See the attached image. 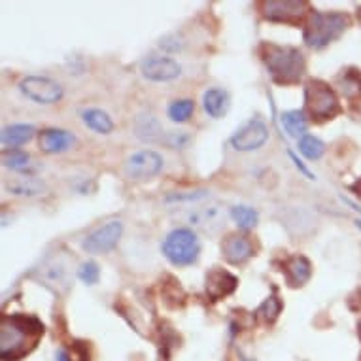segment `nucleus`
<instances>
[{"mask_svg": "<svg viewBox=\"0 0 361 361\" xmlns=\"http://www.w3.org/2000/svg\"><path fill=\"white\" fill-rule=\"evenodd\" d=\"M46 327L30 314H4L0 322V357L19 361L36 348Z\"/></svg>", "mask_w": 361, "mask_h": 361, "instance_id": "nucleus-1", "label": "nucleus"}, {"mask_svg": "<svg viewBox=\"0 0 361 361\" xmlns=\"http://www.w3.org/2000/svg\"><path fill=\"white\" fill-rule=\"evenodd\" d=\"M259 55L271 80L279 85H297L307 74V59L301 49L263 42Z\"/></svg>", "mask_w": 361, "mask_h": 361, "instance_id": "nucleus-2", "label": "nucleus"}, {"mask_svg": "<svg viewBox=\"0 0 361 361\" xmlns=\"http://www.w3.org/2000/svg\"><path fill=\"white\" fill-rule=\"evenodd\" d=\"M350 27V18L343 12H316L314 10L308 16L305 29H302V40L310 49H326L329 44L338 40L344 35V30Z\"/></svg>", "mask_w": 361, "mask_h": 361, "instance_id": "nucleus-3", "label": "nucleus"}, {"mask_svg": "<svg viewBox=\"0 0 361 361\" xmlns=\"http://www.w3.org/2000/svg\"><path fill=\"white\" fill-rule=\"evenodd\" d=\"M343 112L335 89L324 80H308L305 83V114L314 123H324Z\"/></svg>", "mask_w": 361, "mask_h": 361, "instance_id": "nucleus-4", "label": "nucleus"}, {"mask_svg": "<svg viewBox=\"0 0 361 361\" xmlns=\"http://www.w3.org/2000/svg\"><path fill=\"white\" fill-rule=\"evenodd\" d=\"M163 255L174 267H190L199 259L201 243L197 233L190 227H178L172 229L161 244Z\"/></svg>", "mask_w": 361, "mask_h": 361, "instance_id": "nucleus-5", "label": "nucleus"}, {"mask_svg": "<svg viewBox=\"0 0 361 361\" xmlns=\"http://www.w3.org/2000/svg\"><path fill=\"white\" fill-rule=\"evenodd\" d=\"M261 13L267 21L284 25H305L308 16L312 13L308 2L305 0H267L261 2Z\"/></svg>", "mask_w": 361, "mask_h": 361, "instance_id": "nucleus-6", "label": "nucleus"}, {"mask_svg": "<svg viewBox=\"0 0 361 361\" xmlns=\"http://www.w3.org/2000/svg\"><path fill=\"white\" fill-rule=\"evenodd\" d=\"M19 91L36 104H57L65 97V89L59 82L48 76H25L19 82Z\"/></svg>", "mask_w": 361, "mask_h": 361, "instance_id": "nucleus-7", "label": "nucleus"}, {"mask_svg": "<svg viewBox=\"0 0 361 361\" xmlns=\"http://www.w3.org/2000/svg\"><path fill=\"white\" fill-rule=\"evenodd\" d=\"M163 155L154 152V149H140L137 154L127 157L123 165L125 176L133 180V182H146L157 176L163 171Z\"/></svg>", "mask_w": 361, "mask_h": 361, "instance_id": "nucleus-8", "label": "nucleus"}, {"mask_svg": "<svg viewBox=\"0 0 361 361\" xmlns=\"http://www.w3.org/2000/svg\"><path fill=\"white\" fill-rule=\"evenodd\" d=\"M121 235H123V224L119 219H112V221L97 227L95 231L89 233L87 237L83 238L82 248L93 255L110 254L118 246Z\"/></svg>", "mask_w": 361, "mask_h": 361, "instance_id": "nucleus-9", "label": "nucleus"}, {"mask_svg": "<svg viewBox=\"0 0 361 361\" xmlns=\"http://www.w3.org/2000/svg\"><path fill=\"white\" fill-rule=\"evenodd\" d=\"M269 127L265 125V121H261L259 118H254L246 121V123L237 129V133L231 137V146L237 152H255L259 149L261 146H265L267 140H269Z\"/></svg>", "mask_w": 361, "mask_h": 361, "instance_id": "nucleus-10", "label": "nucleus"}, {"mask_svg": "<svg viewBox=\"0 0 361 361\" xmlns=\"http://www.w3.org/2000/svg\"><path fill=\"white\" fill-rule=\"evenodd\" d=\"M140 72L148 82L165 83L176 80L182 74V66L178 65L176 61L171 57H163V55H152L140 63Z\"/></svg>", "mask_w": 361, "mask_h": 361, "instance_id": "nucleus-11", "label": "nucleus"}, {"mask_svg": "<svg viewBox=\"0 0 361 361\" xmlns=\"http://www.w3.org/2000/svg\"><path fill=\"white\" fill-rule=\"evenodd\" d=\"M238 288V279L229 271L221 267H212L204 276V290H207L208 299L212 302L221 301L225 297L233 295Z\"/></svg>", "mask_w": 361, "mask_h": 361, "instance_id": "nucleus-12", "label": "nucleus"}, {"mask_svg": "<svg viewBox=\"0 0 361 361\" xmlns=\"http://www.w3.org/2000/svg\"><path fill=\"white\" fill-rule=\"evenodd\" d=\"M221 255L227 263L231 265H244L246 261L255 255V248L252 238L243 233H233L221 240Z\"/></svg>", "mask_w": 361, "mask_h": 361, "instance_id": "nucleus-13", "label": "nucleus"}, {"mask_svg": "<svg viewBox=\"0 0 361 361\" xmlns=\"http://www.w3.org/2000/svg\"><path fill=\"white\" fill-rule=\"evenodd\" d=\"M76 144V137L66 129H44L38 133V146L44 154L57 155L65 154Z\"/></svg>", "mask_w": 361, "mask_h": 361, "instance_id": "nucleus-14", "label": "nucleus"}, {"mask_svg": "<svg viewBox=\"0 0 361 361\" xmlns=\"http://www.w3.org/2000/svg\"><path fill=\"white\" fill-rule=\"evenodd\" d=\"M282 273L290 288H302L308 280L312 279V263L308 261V257L301 254L290 255L282 265Z\"/></svg>", "mask_w": 361, "mask_h": 361, "instance_id": "nucleus-15", "label": "nucleus"}, {"mask_svg": "<svg viewBox=\"0 0 361 361\" xmlns=\"http://www.w3.org/2000/svg\"><path fill=\"white\" fill-rule=\"evenodd\" d=\"M4 190L10 191L12 195H18V197H38V195H44L46 193V184L38 180V178L30 176H16V178H10L4 182Z\"/></svg>", "mask_w": 361, "mask_h": 361, "instance_id": "nucleus-16", "label": "nucleus"}, {"mask_svg": "<svg viewBox=\"0 0 361 361\" xmlns=\"http://www.w3.org/2000/svg\"><path fill=\"white\" fill-rule=\"evenodd\" d=\"M229 106H231V97H229V93L225 89L212 87L204 91L202 108H204V112L212 119L224 118L225 114L229 112Z\"/></svg>", "mask_w": 361, "mask_h": 361, "instance_id": "nucleus-17", "label": "nucleus"}, {"mask_svg": "<svg viewBox=\"0 0 361 361\" xmlns=\"http://www.w3.org/2000/svg\"><path fill=\"white\" fill-rule=\"evenodd\" d=\"M36 135V129L29 123H16L8 125L2 129V135H0V140H2V146H4V152L6 149H18L19 146H25L27 142H30Z\"/></svg>", "mask_w": 361, "mask_h": 361, "instance_id": "nucleus-18", "label": "nucleus"}, {"mask_svg": "<svg viewBox=\"0 0 361 361\" xmlns=\"http://www.w3.org/2000/svg\"><path fill=\"white\" fill-rule=\"evenodd\" d=\"M82 121L87 129L95 130L97 135H110L114 130V121L101 108H89L82 112Z\"/></svg>", "mask_w": 361, "mask_h": 361, "instance_id": "nucleus-19", "label": "nucleus"}, {"mask_svg": "<svg viewBox=\"0 0 361 361\" xmlns=\"http://www.w3.org/2000/svg\"><path fill=\"white\" fill-rule=\"evenodd\" d=\"M135 135L144 142H155L163 137V127L152 114H142L135 121Z\"/></svg>", "mask_w": 361, "mask_h": 361, "instance_id": "nucleus-20", "label": "nucleus"}, {"mask_svg": "<svg viewBox=\"0 0 361 361\" xmlns=\"http://www.w3.org/2000/svg\"><path fill=\"white\" fill-rule=\"evenodd\" d=\"M280 121L284 125L286 133L290 135V137H305L307 135L308 129V119L305 110H288V112H282L280 116Z\"/></svg>", "mask_w": 361, "mask_h": 361, "instance_id": "nucleus-21", "label": "nucleus"}, {"mask_svg": "<svg viewBox=\"0 0 361 361\" xmlns=\"http://www.w3.org/2000/svg\"><path fill=\"white\" fill-rule=\"evenodd\" d=\"M2 165L10 171L30 172L32 157L29 152H23V149H6V152H2Z\"/></svg>", "mask_w": 361, "mask_h": 361, "instance_id": "nucleus-22", "label": "nucleus"}, {"mask_svg": "<svg viewBox=\"0 0 361 361\" xmlns=\"http://www.w3.org/2000/svg\"><path fill=\"white\" fill-rule=\"evenodd\" d=\"M282 308H284L282 301H280L276 293H273V295L267 297L265 301L259 305V308L255 310V318L263 322V324H267V326H273L274 322L279 320Z\"/></svg>", "mask_w": 361, "mask_h": 361, "instance_id": "nucleus-23", "label": "nucleus"}, {"mask_svg": "<svg viewBox=\"0 0 361 361\" xmlns=\"http://www.w3.org/2000/svg\"><path fill=\"white\" fill-rule=\"evenodd\" d=\"M193 112H195V102L191 101V99H176L166 108V116H169L172 123H185V121H190Z\"/></svg>", "mask_w": 361, "mask_h": 361, "instance_id": "nucleus-24", "label": "nucleus"}, {"mask_svg": "<svg viewBox=\"0 0 361 361\" xmlns=\"http://www.w3.org/2000/svg\"><path fill=\"white\" fill-rule=\"evenodd\" d=\"M231 219L237 224L238 229L250 231V229H254L255 225L259 224V212L252 207L237 204V207L231 208Z\"/></svg>", "mask_w": 361, "mask_h": 361, "instance_id": "nucleus-25", "label": "nucleus"}, {"mask_svg": "<svg viewBox=\"0 0 361 361\" xmlns=\"http://www.w3.org/2000/svg\"><path fill=\"white\" fill-rule=\"evenodd\" d=\"M190 224L195 225V227H201L204 231H212L214 225H221L219 224V210L218 207H210V208H202V210H197L195 214L190 216Z\"/></svg>", "mask_w": 361, "mask_h": 361, "instance_id": "nucleus-26", "label": "nucleus"}, {"mask_svg": "<svg viewBox=\"0 0 361 361\" xmlns=\"http://www.w3.org/2000/svg\"><path fill=\"white\" fill-rule=\"evenodd\" d=\"M299 152L308 161H318L322 155L326 154V144L322 142L318 137H314V135H305L299 140Z\"/></svg>", "mask_w": 361, "mask_h": 361, "instance_id": "nucleus-27", "label": "nucleus"}, {"mask_svg": "<svg viewBox=\"0 0 361 361\" xmlns=\"http://www.w3.org/2000/svg\"><path fill=\"white\" fill-rule=\"evenodd\" d=\"M78 279L87 286L99 284V280H101V267L97 265L95 261H85L78 269Z\"/></svg>", "mask_w": 361, "mask_h": 361, "instance_id": "nucleus-28", "label": "nucleus"}, {"mask_svg": "<svg viewBox=\"0 0 361 361\" xmlns=\"http://www.w3.org/2000/svg\"><path fill=\"white\" fill-rule=\"evenodd\" d=\"M208 197L207 190H197V191H180V193H172L166 197V202H195L201 201Z\"/></svg>", "mask_w": 361, "mask_h": 361, "instance_id": "nucleus-29", "label": "nucleus"}, {"mask_svg": "<svg viewBox=\"0 0 361 361\" xmlns=\"http://www.w3.org/2000/svg\"><path fill=\"white\" fill-rule=\"evenodd\" d=\"M288 154H290L291 161H293V163H295V166H297V169H299V172H301V174H305V176H307L308 180H316V176H314L312 172L308 171L307 166H305V163H302V161L299 159V157H297V155L293 154V152H291V149H290V152H288Z\"/></svg>", "mask_w": 361, "mask_h": 361, "instance_id": "nucleus-30", "label": "nucleus"}, {"mask_svg": "<svg viewBox=\"0 0 361 361\" xmlns=\"http://www.w3.org/2000/svg\"><path fill=\"white\" fill-rule=\"evenodd\" d=\"M55 360H57V361H72V357L66 354L65 350H59V352L55 354Z\"/></svg>", "mask_w": 361, "mask_h": 361, "instance_id": "nucleus-31", "label": "nucleus"}, {"mask_svg": "<svg viewBox=\"0 0 361 361\" xmlns=\"http://www.w3.org/2000/svg\"><path fill=\"white\" fill-rule=\"evenodd\" d=\"M352 190H354L357 195H361V180H360V182H355V184L352 185Z\"/></svg>", "mask_w": 361, "mask_h": 361, "instance_id": "nucleus-32", "label": "nucleus"}, {"mask_svg": "<svg viewBox=\"0 0 361 361\" xmlns=\"http://www.w3.org/2000/svg\"><path fill=\"white\" fill-rule=\"evenodd\" d=\"M357 335H360V338H361V322H360V326H357Z\"/></svg>", "mask_w": 361, "mask_h": 361, "instance_id": "nucleus-33", "label": "nucleus"}, {"mask_svg": "<svg viewBox=\"0 0 361 361\" xmlns=\"http://www.w3.org/2000/svg\"><path fill=\"white\" fill-rule=\"evenodd\" d=\"M355 225H357V227H360V229H361V219H360V221H355Z\"/></svg>", "mask_w": 361, "mask_h": 361, "instance_id": "nucleus-34", "label": "nucleus"}]
</instances>
